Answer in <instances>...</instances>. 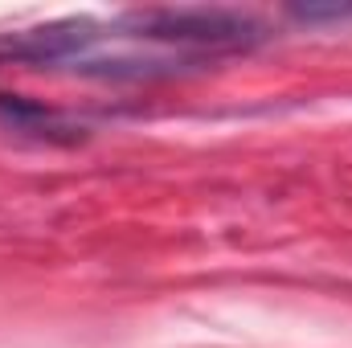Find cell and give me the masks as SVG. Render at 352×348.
I'll list each match as a JSON object with an SVG mask.
<instances>
[{"instance_id": "cell-1", "label": "cell", "mask_w": 352, "mask_h": 348, "mask_svg": "<svg viewBox=\"0 0 352 348\" xmlns=\"http://www.w3.org/2000/svg\"><path fill=\"white\" fill-rule=\"evenodd\" d=\"M123 25L144 41L188 50L192 58L238 54L266 37V25L258 17L234 8H144V12H127Z\"/></svg>"}, {"instance_id": "cell-2", "label": "cell", "mask_w": 352, "mask_h": 348, "mask_svg": "<svg viewBox=\"0 0 352 348\" xmlns=\"http://www.w3.org/2000/svg\"><path fill=\"white\" fill-rule=\"evenodd\" d=\"M94 41H98V29H94V21H87V17L50 21V25H33V29L0 33V62L58 66V62H74Z\"/></svg>"}, {"instance_id": "cell-3", "label": "cell", "mask_w": 352, "mask_h": 348, "mask_svg": "<svg viewBox=\"0 0 352 348\" xmlns=\"http://www.w3.org/2000/svg\"><path fill=\"white\" fill-rule=\"evenodd\" d=\"M299 21H344L352 17L349 4H328V8H316V4H299V8H291Z\"/></svg>"}]
</instances>
